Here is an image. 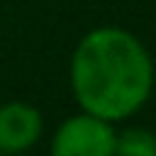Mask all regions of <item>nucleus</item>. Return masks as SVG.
<instances>
[{"instance_id":"nucleus-1","label":"nucleus","mask_w":156,"mask_h":156,"mask_svg":"<svg viewBox=\"0 0 156 156\" xmlns=\"http://www.w3.org/2000/svg\"><path fill=\"white\" fill-rule=\"evenodd\" d=\"M151 58L126 30H90L71 58V88L80 107L110 123L137 112L151 96Z\"/></svg>"},{"instance_id":"nucleus-2","label":"nucleus","mask_w":156,"mask_h":156,"mask_svg":"<svg viewBox=\"0 0 156 156\" xmlns=\"http://www.w3.org/2000/svg\"><path fill=\"white\" fill-rule=\"evenodd\" d=\"M112 151H115V132L110 121L90 112L69 118L52 140L55 156H110Z\"/></svg>"},{"instance_id":"nucleus-3","label":"nucleus","mask_w":156,"mask_h":156,"mask_svg":"<svg viewBox=\"0 0 156 156\" xmlns=\"http://www.w3.org/2000/svg\"><path fill=\"white\" fill-rule=\"evenodd\" d=\"M41 134V115L36 107L8 101L0 107V154H19Z\"/></svg>"},{"instance_id":"nucleus-4","label":"nucleus","mask_w":156,"mask_h":156,"mask_svg":"<svg viewBox=\"0 0 156 156\" xmlns=\"http://www.w3.org/2000/svg\"><path fill=\"white\" fill-rule=\"evenodd\" d=\"M123 156H156V137L145 129H129L115 137V151Z\"/></svg>"}]
</instances>
